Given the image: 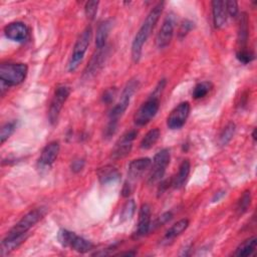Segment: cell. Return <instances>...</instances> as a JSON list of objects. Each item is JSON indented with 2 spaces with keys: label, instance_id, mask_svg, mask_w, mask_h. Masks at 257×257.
Returning a JSON list of instances; mask_svg holds the SVG:
<instances>
[{
  "label": "cell",
  "instance_id": "4",
  "mask_svg": "<svg viewBox=\"0 0 257 257\" xmlns=\"http://www.w3.org/2000/svg\"><path fill=\"white\" fill-rule=\"evenodd\" d=\"M28 67L25 63L6 62L0 66V80L8 86L21 83L27 75Z\"/></svg>",
  "mask_w": 257,
  "mask_h": 257
},
{
  "label": "cell",
  "instance_id": "7",
  "mask_svg": "<svg viewBox=\"0 0 257 257\" xmlns=\"http://www.w3.org/2000/svg\"><path fill=\"white\" fill-rule=\"evenodd\" d=\"M159 108H160V96L152 93L150 97L136 111L134 116L135 123L139 126L146 125L152 120V118L155 117Z\"/></svg>",
  "mask_w": 257,
  "mask_h": 257
},
{
  "label": "cell",
  "instance_id": "10",
  "mask_svg": "<svg viewBox=\"0 0 257 257\" xmlns=\"http://www.w3.org/2000/svg\"><path fill=\"white\" fill-rule=\"evenodd\" d=\"M138 135V132L136 130L127 131L125 134H123L120 139L115 143L110 157L112 160H119L125 158L132 151L133 143Z\"/></svg>",
  "mask_w": 257,
  "mask_h": 257
},
{
  "label": "cell",
  "instance_id": "36",
  "mask_svg": "<svg viewBox=\"0 0 257 257\" xmlns=\"http://www.w3.org/2000/svg\"><path fill=\"white\" fill-rule=\"evenodd\" d=\"M115 95H116V88H115V87L108 88V89H106V90L103 92L102 101L105 102V103H110V102L114 99V96H115Z\"/></svg>",
  "mask_w": 257,
  "mask_h": 257
},
{
  "label": "cell",
  "instance_id": "24",
  "mask_svg": "<svg viewBox=\"0 0 257 257\" xmlns=\"http://www.w3.org/2000/svg\"><path fill=\"white\" fill-rule=\"evenodd\" d=\"M256 243H257V239L255 236L250 237L248 239H246L245 241H243L235 250L234 255L235 256H239V257H245V256H250L256 248Z\"/></svg>",
  "mask_w": 257,
  "mask_h": 257
},
{
  "label": "cell",
  "instance_id": "15",
  "mask_svg": "<svg viewBox=\"0 0 257 257\" xmlns=\"http://www.w3.org/2000/svg\"><path fill=\"white\" fill-rule=\"evenodd\" d=\"M152 165V161L149 158H140L133 160L127 168V177H128V183L132 184L133 182H136L139 180L143 174L150 169Z\"/></svg>",
  "mask_w": 257,
  "mask_h": 257
},
{
  "label": "cell",
  "instance_id": "31",
  "mask_svg": "<svg viewBox=\"0 0 257 257\" xmlns=\"http://www.w3.org/2000/svg\"><path fill=\"white\" fill-rule=\"evenodd\" d=\"M194 28V22L189 20V19H185L182 21V23L180 24L179 30H178V36L180 39H183L187 36V34Z\"/></svg>",
  "mask_w": 257,
  "mask_h": 257
},
{
  "label": "cell",
  "instance_id": "5",
  "mask_svg": "<svg viewBox=\"0 0 257 257\" xmlns=\"http://www.w3.org/2000/svg\"><path fill=\"white\" fill-rule=\"evenodd\" d=\"M91 35H92L91 26H86L84 28V30L78 36V38L74 44L68 64H67V69L69 71H74L78 67L81 60L83 59L84 54H85V52L88 48V45L90 43Z\"/></svg>",
  "mask_w": 257,
  "mask_h": 257
},
{
  "label": "cell",
  "instance_id": "3",
  "mask_svg": "<svg viewBox=\"0 0 257 257\" xmlns=\"http://www.w3.org/2000/svg\"><path fill=\"white\" fill-rule=\"evenodd\" d=\"M47 210L44 207H39L34 210H31L25 214L6 234L4 237L5 240L13 239L17 237H28V231L38 223L46 214Z\"/></svg>",
  "mask_w": 257,
  "mask_h": 257
},
{
  "label": "cell",
  "instance_id": "25",
  "mask_svg": "<svg viewBox=\"0 0 257 257\" xmlns=\"http://www.w3.org/2000/svg\"><path fill=\"white\" fill-rule=\"evenodd\" d=\"M160 136H161V132L158 127H155V128H152L150 130L145 136L144 138L142 139L141 143H140V147L141 149L143 150H149L151 148H153L156 143L159 141L160 139Z\"/></svg>",
  "mask_w": 257,
  "mask_h": 257
},
{
  "label": "cell",
  "instance_id": "27",
  "mask_svg": "<svg viewBox=\"0 0 257 257\" xmlns=\"http://www.w3.org/2000/svg\"><path fill=\"white\" fill-rule=\"evenodd\" d=\"M251 204V192L250 191H245L242 196L239 198L237 204H236V208L235 211L237 213V215H243L248 208L250 207Z\"/></svg>",
  "mask_w": 257,
  "mask_h": 257
},
{
  "label": "cell",
  "instance_id": "30",
  "mask_svg": "<svg viewBox=\"0 0 257 257\" xmlns=\"http://www.w3.org/2000/svg\"><path fill=\"white\" fill-rule=\"evenodd\" d=\"M16 128V121H9L2 125L0 131V142L3 144L6 140L10 138V136L14 133Z\"/></svg>",
  "mask_w": 257,
  "mask_h": 257
},
{
  "label": "cell",
  "instance_id": "1",
  "mask_svg": "<svg viewBox=\"0 0 257 257\" xmlns=\"http://www.w3.org/2000/svg\"><path fill=\"white\" fill-rule=\"evenodd\" d=\"M138 87H139V80L136 78L130 79L125 84V86L123 87L119 100L117 101L116 104L113 105V107L109 112L108 122L104 128V134H103L105 139H109L115 134L117 130L118 120L126 110L127 106L130 105L131 98L135 93V91L138 89Z\"/></svg>",
  "mask_w": 257,
  "mask_h": 257
},
{
  "label": "cell",
  "instance_id": "6",
  "mask_svg": "<svg viewBox=\"0 0 257 257\" xmlns=\"http://www.w3.org/2000/svg\"><path fill=\"white\" fill-rule=\"evenodd\" d=\"M57 238L63 247H68L78 253H86L93 248V244L90 241L66 229H61Z\"/></svg>",
  "mask_w": 257,
  "mask_h": 257
},
{
  "label": "cell",
  "instance_id": "37",
  "mask_svg": "<svg viewBox=\"0 0 257 257\" xmlns=\"http://www.w3.org/2000/svg\"><path fill=\"white\" fill-rule=\"evenodd\" d=\"M84 160L83 159H75L72 161L71 165H70V168H71V171L73 173H79L80 171H82L83 167H84Z\"/></svg>",
  "mask_w": 257,
  "mask_h": 257
},
{
  "label": "cell",
  "instance_id": "26",
  "mask_svg": "<svg viewBox=\"0 0 257 257\" xmlns=\"http://www.w3.org/2000/svg\"><path fill=\"white\" fill-rule=\"evenodd\" d=\"M235 131H236V124L233 121L228 122L220 134L219 144L221 146H226L233 139Z\"/></svg>",
  "mask_w": 257,
  "mask_h": 257
},
{
  "label": "cell",
  "instance_id": "32",
  "mask_svg": "<svg viewBox=\"0 0 257 257\" xmlns=\"http://www.w3.org/2000/svg\"><path fill=\"white\" fill-rule=\"evenodd\" d=\"M99 2L98 1H88L86 2L85 6H84V11H85V15L88 19L92 20L96 13H97V7H98Z\"/></svg>",
  "mask_w": 257,
  "mask_h": 257
},
{
  "label": "cell",
  "instance_id": "20",
  "mask_svg": "<svg viewBox=\"0 0 257 257\" xmlns=\"http://www.w3.org/2000/svg\"><path fill=\"white\" fill-rule=\"evenodd\" d=\"M190 170H191V164H190L189 160H184L179 167L178 173L172 180V186L175 189L178 190L185 186L187 179L189 177V174H190Z\"/></svg>",
  "mask_w": 257,
  "mask_h": 257
},
{
  "label": "cell",
  "instance_id": "29",
  "mask_svg": "<svg viewBox=\"0 0 257 257\" xmlns=\"http://www.w3.org/2000/svg\"><path fill=\"white\" fill-rule=\"evenodd\" d=\"M136 212V203L134 200H128L125 202V204L122 206L121 212H120V221L125 222L133 218L134 214Z\"/></svg>",
  "mask_w": 257,
  "mask_h": 257
},
{
  "label": "cell",
  "instance_id": "39",
  "mask_svg": "<svg viewBox=\"0 0 257 257\" xmlns=\"http://www.w3.org/2000/svg\"><path fill=\"white\" fill-rule=\"evenodd\" d=\"M137 254V252L136 251H128V252H122V253H119V255H125V256H134V255H136Z\"/></svg>",
  "mask_w": 257,
  "mask_h": 257
},
{
  "label": "cell",
  "instance_id": "28",
  "mask_svg": "<svg viewBox=\"0 0 257 257\" xmlns=\"http://www.w3.org/2000/svg\"><path fill=\"white\" fill-rule=\"evenodd\" d=\"M213 88V84L211 81H202L195 85L192 95L195 99L202 98L207 95V93Z\"/></svg>",
  "mask_w": 257,
  "mask_h": 257
},
{
  "label": "cell",
  "instance_id": "33",
  "mask_svg": "<svg viewBox=\"0 0 257 257\" xmlns=\"http://www.w3.org/2000/svg\"><path fill=\"white\" fill-rule=\"evenodd\" d=\"M236 57L241 63L247 64V63H250L254 59V53H252L248 49H240L237 51Z\"/></svg>",
  "mask_w": 257,
  "mask_h": 257
},
{
  "label": "cell",
  "instance_id": "12",
  "mask_svg": "<svg viewBox=\"0 0 257 257\" xmlns=\"http://www.w3.org/2000/svg\"><path fill=\"white\" fill-rule=\"evenodd\" d=\"M175 25H176L175 16L173 14H169L163 21V24L156 37V45L158 48L164 49L167 46H169L174 35Z\"/></svg>",
  "mask_w": 257,
  "mask_h": 257
},
{
  "label": "cell",
  "instance_id": "23",
  "mask_svg": "<svg viewBox=\"0 0 257 257\" xmlns=\"http://www.w3.org/2000/svg\"><path fill=\"white\" fill-rule=\"evenodd\" d=\"M97 177H98L99 182L102 185H106V184L113 183V182L117 181L120 177V174L116 168H114L110 165H107L98 170Z\"/></svg>",
  "mask_w": 257,
  "mask_h": 257
},
{
  "label": "cell",
  "instance_id": "16",
  "mask_svg": "<svg viewBox=\"0 0 257 257\" xmlns=\"http://www.w3.org/2000/svg\"><path fill=\"white\" fill-rule=\"evenodd\" d=\"M151 230V207L148 204H143L139 211L138 226L135 232L136 237L145 236Z\"/></svg>",
  "mask_w": 257,
  "mask_h": 257
},
{
  "label": "cell",
  "instance_id": "9",
  "mask_svg": "<svg viewBox=\"0 0 257 257\" xmlns=\"http://www.w3.org/2000/svg\"><path fill=\"white\" fill-rule=\"evenodd\" d=\"M70 94V87L67 85H58L55 88L54 94L50 101L48 110V119L51 124H55L58 120L61 108Z\"/></svg>",
  "mask_w": 257,
  "mask_h": 257
},
{
  "label": "cell",
  "instance_id": "38",
  "mask_svg": "<svg viewBox=\"0 0 257 257\" xmlns=\"http://www.w3.org/2000/svg\"><path fill=\"white\" fill-rule=\"evenodd\" d=\"M225 194H226V192L225 191H219V192H217L215 195H214V197H213V199H212V201L213 202H218L222 197H224L225 196Z\"/></svg>",
  "mask_w": 257,
  "mask_h": 257
},
{
  "label": "cell",
  "instance_id": "19",
  "mask_svg": "<svg viewBox=\"0 0 257 257\" xmlns=\"http://www.w3.org/2000/svg\"><path fill=\"white\" fill-rule=\"evenodd\" d=\"M111 27H112V21L110 19L103 20L97 26L96 34H95V45L97 49H101L106 46V40Z\"/></svg>",
  "mask_w": 257,
  "mask_h": 257
},
{
  "label": "cell",
  "instance_id": "8",
  "mask_svg": "<svg viewBox=\"0 0 257 257\" xmlns=\"http://www.w3.org/2000/svg\"><path fill=\"white\" fill-rule=\"evenodd\" d=\"M170 160H171V154L168 149H163L155 155L153 159V163L151 165L149 178H148V183L150 185H154L163 179L166 173L167 167L170 164Z\"/></svg>",
  "mask_w": 257,
  "mask_h": 257
},
{
  "label": "cell",
  "instance_id": "21",
  "mask_svg": "<svg viewBox=\"0 0 257 257\" xmlns=\"http://www.w3.org/2000/svg\"><path fill=\"white\" fill-rule=\"evenodd\" d=\"M189 226V220L188 219H181L178 222H176L174 225H172L168 231L166 232L164 238H163V243H170L174 239H176L178 236H180Z\"/></svg>",
  "mask_w": 257,
  "mask_h": 257
},
{
  "label": "cell",
  "instance_id": "34",
  "mask_svg": "<svg viewBox=\"0 0 257 257\" xmlns=\"http://www.w3.org/2000/svg\"><path fill=\"white\" fill-rule=\"evenodd\" d=\"M172 217H173V215H172L171 212H166V213L162 214V215L153 223V225H151V228L153 227V229H156V228H158V227H160V226L165 225L167 222H169V221L172 219Z\"/></svg>",
  "mask_w": 257,
  "mask_h": 257
},
{
  "label": "cell",
  "instance_id": "14",
  "mask_svg": "<svg viewBox=\"0 0 257 257\" xmlns=\"http://www.w3.org/2000/svg\"><path fill=\"white\" fill-rule=\"evenodd\" d=\"M5 36L15 42H24L28 38V28L27 26L20 21H15L7 24L4 27Z\"/></svg>",
  "mask_w": 257,
  "mask_h": 257
},
{
  "label": "cell",
  "instance_id": "18",
  "mask_svg": "<svg viewBox=\"0 0 257 257\" xmlns=\"http://www.w3.org/2000/svg\"><path fill=\"white\" fill-rule=\"evenodd\" d=\"M212 15L213 23L216 28H222L225 26L228 17L225 1L216 0L212 2Z\"/></svg>",
  "mask_w": 257,
  "mask_h": 257
},
{
  "label": "cell",
  "instance_id": "13",
  "mask_svg": "<svg viewBox=\"0 0 257 257\" xmlns=\"http://www.w3.org/2000/svg\"><path fill=\"white\" fill-rule=\"evenodd\" d=\"M60 146L57 141H52L48 143L42 150L40 157L38 159L37 165L40 170L49 169L52 164L55 162L58 154H59Z\"/></svg>",
  "mask_w": 257,
  "mask_h": 257
},
{
  "label": "cell",
  "instance_id": "22",
  "mask_svg": "<svg viewBox=\"0 0 257 257\" xmlns=\"http://www.w3.org/2000/svg\"><path fill=\"white\" fill-rule=\"evenodd\" d=\"M248 17L245 12H242L239 16V24H238V44L239 50L246 49V44L249 35L248 28Z\"/></svg>",
  "mask_w": 257,
  "mask_h": 257
},
{
  "label": "cell",
  "instance_id": "2",
  "mask_svg": "<svg viewBox=\"0 0 257 257\" xmlns=\"http://www.w3.org/2000/svg\"><path fill=\"white\" fill-rule=\"evenodd\" d=\"M164 2H159L157 5L154 6V8L150 11L147 18L145 19L144 23L138 30L137 34L135 35V38L132 43V58L135 62H138L141 59L143 47L146 43L147 39L151 35L155 25L157 24L163 9H164Z\"/></svg>",
  "mask_w": 257,
  "mask_h": 257
},
{
  "label": "cell",
  "instance_id": "17",
  "mask_svg": "<svg viewBox=\"0 0 257 257\" xmlns=\"http://www.w3.org/2000/svg\"><path fill=\"white\" fill-rule=\"evenodd\" d=\"M106 55H107L106 46L101 48V49H97L95 54L90 59L88 65L84 69L83 76L86 77V78H89L90 76L94 75L101 68V66L103 65V63L105 61V58H106Z\"/></svg>",
  "mask_w": 257,
  "mask_h": 257
},
{
  "label": "cell",
  "instance_id": "40",
  "mask_svg": "<svg viewBox=\"0 0 257 257\" xmlns=\"http://www.w3.org/2000/svg\"><path fill=\"white\" fill-rule=\"evenodd\" d=\"M252 139H253L254 142L256 141V130H255V128H254L253 132H252Z\"/></svg>",
  "mask_w": 257,
  "mask_h": 257
},
{
  "label": "cell",
  "instance_id": "11",
  "mask_svg": "<svg viewBox=\"0 0 257 257\" xmlns=\"http://www.w3.org/2000/svg\"><path fill=\"white\" fill-rule=\"evenodd\" d=\"M190 103L188 101H183L179 103L169 114L167 118V125L171 130L181 128L187 121L190 114Z\"/></svg>",
  "mask_w": 257,
  "mask_h": 257
},
{
  "label": "cell",
  "instance_id": "35",
  "mask_svg": "<svg viewBox=\"0 0 257 257\" xmlns=\"http://www.w3.org/2000/svg\"><path fill=\"white\" fill-rule=\"evenodd\" d=\"M225 6L227 10V14H229L231 17H236L238 15V3L236 1L230 0V1H225Z\"/></svg>",
  "mask_w": 257,
  "mask_h": 257
}]
</instances>
